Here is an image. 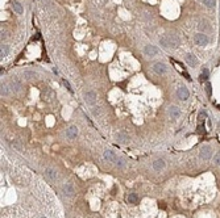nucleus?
<instances>
[{"label": "nucleus", "instance_id": "f257e3e1", "mask_svg": "<svg viewBox=\"0 0 220 218\" xmlns=\"http://www.w3.org/2000/svg\"><path fill=\"white\" fill-rule=\"evenodd\" d=\"M194 42L196 43L198 46H207L210 42L208 36H206L204 33H196L194 36Z\"/></svg>", "mask_w": 220, "mask_h": 218}, {"label": "nucleus", "instance_id": "f03ea898", "mask_svg": "<svg viewBox=\"0 0 220 218\" xmlns=\"http://www.w3.org/2000/svg\"><path fill=\"white\" fill-rule=\"evenodd\" d=\"M96 99H98V95L95 91H87L86 94H84V101H86V104L91 105V107L95 105Z\"/></svg>", "mask_w": 220, "mask_h": 218}, {"label": "nucleus", "instance_id": "7ed1b4c3", "mask_svg": "<svg viewBox=\"0 0 220 218\" xmlns=\"http://www.w3.org/2000/svg\"><path fill=\"white\" fill-rule=\"evenodd\" d=\"M211 155H212L211 146L206 144V146H203V147L200 149V159H203V160H208V159L211 158Z\"/></svg>", "mask_w": 220, "mask_h": 218}, {"label": "nucleus", "instance_id": "20e7f679", "mask_svg": "<svg viewBox=\"0 0 220 218\" xmlns=\"http://www.w3.org/2000/svg\"><path fill=\"white\" fill-rule=\"evenodd\" d=\"M160 53V50H158L156 46H153V45H146L145 47H144V54H145L146 57H156L157 54Z\"/></svg>", "mask_w": 220, "mask_h": 218}, {"label": "nucleus", "instance_id": "39448f33", "mask_svg": "<svg viewBox=\"0 0 220 218\" xmlns=\"http://www.w3.org/2000/svg\"><path fill=\"white\" fill-rule=\"evenodd\" d=\"M153 71H154L157 75H165L167 68H166V65L165 63H161V62H157L153 65Z\"/></svg>", "mask_w": 220, "mask_h": 218}, {"label": "nucleus", "instance_id": "423d86ee", "mask_svg": "<svg viewBox=\"0 0 220 218\" xmlns=\"http://www.w3.org/2000/svg\"><path fill=\"white\" fill-rule=\"evenodd\" d=\"M177 96H178V99L179 100H187L189 99V96H190V92H189V89H187L185 85H182V87H179L177 89Z\"/></svg>", "mask_w": 220, "mask_h": 218}, {"label": "nucleus", "instance_id": "0eeeda50", "mask_svg": "<svg viewBox=\"0 0 220 218\" xmlns=\"http://www.w3.org/2000/svg\"><path fill=\"white\" fill-rule=\"evenodd\" d=\"M169 116H170V118H172V120L179 118V116H181V109H179L178 107H175V105L169 107Z\"/></svg>", "mask_w": 220, "mask_h": 218}, {"label": "nucleus", "instance_id": "6e6552de", "mask_svg": "<svg viewBox=\"0 0 220 218\" xmlns=\"http://www.w3.org/2000/svg\"><path fill=\"white\" fill-rule=\"evenodd\" d=\"M66 135H67V138L69 139H75L77 138V135H78V128L77 126H70L67 130H66Z\"/></svg>", "mask_w": 220, "mask_h": 218}, {"label": "nucleus", "instance_id": "1a4fd4ad", "mask_svg": "<svg viewBox=\"0 0 220 218\" xmlns=\"http://www.w3.org/2000/svg\"><path fill=\"white\" fill-rule=\"evenodd\" d=\"M45 173H46V176H48V179L50 181H55L57 180V171L54 170V168H46L45 170Z\"/></svg>", "mask_w": 220, "mask_h": 218}, {"label": "nucleus", "instance_id": "9d476101", "mask_svg": "<svg viewBox=\"0 0 220 218\" xmlns=\"http://www.w3.org/2000/svg\"><path fill=\"white\" fill-rule=\"evenodd\" d=\"M186 62L189 63V66H191V67H195L198 65V59L194 54H187L186 55Z\"/></svg>", "mask_w": 220, "mask_h": 218}, {"label": "nucleus", "instance_id": "9b49d317", "mask_svg": "<svg viewBox=\"0 0 220 218\" xmlns=\"http://www.w3.org/2000/svg\"><path fill=\"white\" fill-rule=\"evenodd\" d=\"M103 156H104V159H106V160H108V162H116V159H117V156L115 155L113 151H111V150H106V151H104Z\"/></svg>", "mask_w": 220, "mask_h": 218}, {"label": "nucleus", "instance_id": "f8f14e48", "mask_svg": "<svg viewBox=\"0 0 220 218\" xmlns=\"http://www.w3.org/2000/svg\"><path fill=\"white\" fill-rule=\"evenodd\" d=\"M167 41H169V47L175 49L179 45V41H178V38L175 36H167Z\"/></svg>", "mask_w": 220, "mask_h": 218}, {"label": "nucleus", "instance_id": "ddd939ff", "mask_svg": "<svg viewBox=\"0 0 220 218\" xmlns=\"http://www.w3.org/2000/svg\"><path fill=\"white\" fill-rule=\"evenodd\" d=\"M12 9H13L17 14H23L24 13V8H23V6H21L19 1H13V3H12Z\"/></svg>", "mask_w": 220, "mask_h": 218}, {"label": "nucleus", "instance_id": "4468645a", "mask_svg": "<svg viewBox=\"0 0 220 218\" xmlns=\"http://www.w3.org/2000/svg\"><path fill=\"white\" fill-rule=\"evenodd\" d=\"M63 192H65L67 196H73L75 193V189H74V187H73L70 183H67V184L63 185Z\"/></svg>", "mask_w": 220, "mask_h": 218}, {"label": "nucleus", "instance_id": "2eb2a0df", "mask_svg": "<svg viewBox=\"0 0 220 218\" xmlns=\"http://www.w3.org/2000/svg\"><path fill=\"white\" fill-rule=\"evenodd\" d=\"M163 167H165V162H163L162 159H157L156 162H153V168H154L156 171H161Z\"/></svg>", "mask_w": 220, "mask_h": 218}, {"label": "nucleus", "instance_id": "dca6fc26", "mask_svg": "<svg viewBox=\"0 0 220 218\" xmlns=\"http://www.w3.org/2000/svg\"><path fill=\"white\" fill-rule=\"evenodd\" d=\"M9 87H11V89L12 91H20V88H21V85H20V82L19 80H16V79H12L11 80V83H9Z\"/></svg>", "mask_w": 220, "mask_h": 218}, {"label": "nucleus", "instance_id": "f3484780", "mask_svg": "<svg viewBox=\"0 0 220 218\" xmlns=\"http://www.w3.org/2000/svg\"><path fill=\"white\" fill-rule=\"evenodd\" d=\"M8 51H9L8 45H3V46H1V51H0V57H1V58H6L7 55H8Z\"/></svg>", "mask_w": 220, "mask_h": 218}, {"label": "nucleus", "instance_id": "a211bd4d", "mask_svg": "<svg viewBox=\"0 0 220 218\" xmlns=\"http://www.w3.org/2000/svg\"><path fill=\"white\" fill-rule=\"evenodd\" d=\"M128 201L131 202V204H136V202L138 201L137 195H136V193H129V196H128Z\"/></svg>", "mask_w": 220, "mask_h": 218}, {"label": "nucleus", "instance_id": "6ab92c4d", "mask_svg": "<svg viewBox=\"0 0 220 218\" xmlns=\"http://www.w3.org/2000/svg\"><path fill=\"white\" fill-rule=\"evenodd\" d=\"M208 74H210V71L207 70V68H203V71H202V74H200V82H206L207 79H208Z\"/></svg>", "mask_w": 220, "mask_h": 218}, {"label": "nucleus", "instance_id": "aec40b11", "mask_svg": "<svg viewBox=\"0 0 220 218\" xmlns=\"http://www.w3.org/2000/svg\"><path fill=\"white\" fill-rule=\"evenodd\" d=\"M9 88H11V87H8L6 83H3V84H1V95H3V96H8V95H9Z\"/></svg>", "mask_w": 220, "mask_h": 218}, {"label": "nucleus", "instance_id": "412c9836", "mask_svg": "<svg viewBox=\"0 0 220 218\" xmlns=\"http://www.w3.org/2000/svg\"><path fill=\"white\" fill-rule=\"evenodd\" d=\"M160 43H161V46H163V47H166V49H167V47H169L167 36H165V37H161V38H160Z\"/></svg>", "mask_w": 220, "mask_h": 218}, {"label": "nucleus", "instance_id": "4be33fe9", "mask_svg": "<svg viewBox=\"0 0 220 218\" xmlns=\"http://www.w3.org/2000/svg\"><path fill=\"white\" fill-rule=\"evenodd\" d=\"M203 4L207 7V8H212L215 6V0H203Z\"/></svg>", "mask_w": 220, "mask_h": 218}, {"label": "nucleus", "instance_id": "5701e85b", "mask_svg": "<svg viewBox=\"0 0 220 218\" xmlns=\"http://www.w3.org/2000/svg\"><path fill=\"white\" fill-rule=\"evenodd\" d=\"M24 76H25L26 79H32V78L36 76V72H33V71H25V72H24Z\"/></svg>", "mask_w": 220, "mask_h": 218}, {"label": "nucleus", "instance_id": "b1692460", "mask_svg": "<svg viewBox=\"0 0 220 218\" xmlns=\"http://www.w3.org/2000/svg\"><path fill=\"white\" fill-rule=\"evenodd\" d=\"M214 162L216 163L217 166H220V151H217V153L215 154V156H214Z\"/></svg>", "mask_w": 220, "mask_h": 218}, {"label": "nucleus", "instance_id": "393cba45", "mask_svg": "<svg viewBox=\"0 0 220 218\" xmlns=\"http://www.w3.org/2000/svg\"><path fill=\"white\" fill-rule=\"evenodd\" d=\"M100 113V108L99 107H94V108H92V114H94V116H98V114H99Z\"/></svg>", "mask_w": 220, "mask_h": 218}, {"label": "nucleus", "instance_id": "a878e982", "mask_svg": "<svg viewBox=\"0 0 220 218\" xmlns=\"http://www.w3.org/2000/svg\"><path fill=\"white\" fill-rule=\"evenodd\" d=\"M206 92L208 96H211V84L210 83H206Z\"/></svg>", "mask_w": 220, "mask_h": 218}, {"label": "nucleus", "instance_id": "bb28decb", "mask_svg": "<svg viewBox=\"0 0 220 218\" xmlns=\"http://www.w3.org/2000/svg\"><path fill=\"white\" fill-rule=\"evenodd\" d=\"M63 84L66 85V88H67L69 91H71V87H70V84H69V82H67V80H63Z\"/></svg>", "mask_w": 220, "mask_h": 218}, {"label": "nucleus", "instance_id": "cd10ccee", "mask_svg": "<svg viewBox=\"0 0 220 218\" xmlns=\"http://www.w3.org/2000/svg\"><path fill=\"white\" fill-rule=\"evenodd\" d=\"M115 163H116V166H123V160H121V159H116V162H115Z\"/></svg>", "mask_w": 220, "mask_h": 218}, {"label": "nucleus", "instance_id": "c85d7f7f", "mask_svg": "<svg viewBox=\"0 0 220 218\" xmlns=\"http://www.w3.org/2000/svg\"><path fill=\"white\" fill-rule=\"evenodd\" d=\"M217 109H219V111H220V104H219V105H217Z\"/></svg>", "mask_w": 220, "mask_h": 218}, {"label": "nucleus", "instance_id": "c756f323", "mask_svg": "<svg viewBox=\"0 0 220 218\" xmlns=\"http://www.w3.org/2000/svg\"><path fill=\"white\" fill-rule=\"evenodd\" d=\"M40 218H45V217H40Z\"/></svg>", "mask_w": 220, "mask_h": 218}]
</instances>
